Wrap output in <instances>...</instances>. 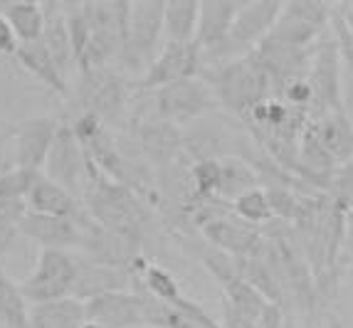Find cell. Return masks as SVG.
Segmentation results:
<instances>
[{
  "instance_id": "cell-26",
  "label": "cell",
  "mask_w": 353,
  "mask_h": 328,
  "mask_svg": "<svg viewBox=\"0 0 353 328\" xmlns=\"http://www.w3.org/2000/svg\"><path fill=\"white\" fill-rule=\"evenodd\" d=\"M230 207H232V212L240 217L242 223L252 225V227H265L267 223L274 220V212H272L270 200H267V193L262 190V185L242 193L240 198L230 203Z\"/></svg>"
},
{
  "instance_id": "cell-24",
  "label": "cell",
  "mask_w": 353,
  "mask_h": 328,
  "mask_svg": "<svg viewBox=\"0 0 353 328\" xmlns=\"http://www.w3.org/2000/svg\"><path fill=\"white\" fill-rule=\"evenodd\" d=\"M0 323L6 328H30V304L20 284L8 276L0 264Z\"/></svg>"
},
{
  "instance_id": "cell-32",
  "label": "cell",
  "mask_w": 353,
  "mask_h": 328,
  "mask_svg": "<svg viewBox=\"0 0 353 328\" xmlns=\"http://www.w3.org/2000/svg\"><path fill=\"white\" fill-rule=\"evenodd\" d=\"M326 328H353V326H348L346 321H341V318H326Z\"/></svg>"
},
{
  "instance_id": "cell-33",
  "label": "cell",
  "mask_w": 353,
  "mask_h": 328,
  "mask_svg": "<svg viewBox=\"0 0 353 328\" xmlns=\"http://www.w3.org/2000/svg\"><path fill=\"white\" fill-rule=\"evenodd\" d=\"M82 328H99V326H97V323H92V321H87V323H84Z\"/></svg>"
},
{
  "instance_id": "cell-18",
  "label": "cell",
  "mask_w": 353,
  "mask_h": 328,
  "mask_svg": "<svg viewBox=\"0 0 353 328\" xmlns=\"http://www.w3.org/2000/svg\"><path fill=\"white\" fill-rule=\"evenodd\" d=\"M42 12H45V30H42V45L48 47V52L52 54L54 65L59 67L62 74H70L72 67H77L74 50H72L70 32H67V20H65V8L57 0H45L42 3Z\"/></svg>"
},
{
  "instance_id": "cell-27",
  "label": "cell",
  "mask_w": 353,
  "mask_h": 328,
  "mask_svg": "<svg viewBox=\"0 0 353 328\" xmlns=\"http://www.w3.org/2000/svg\"><path fill=\"white\" fill-rule=\"evenodd\" d=\"M37 176L40 173L18 168V165L0 173V203H23V205H28V195L35 185Z\"/></svg>"
},
{
  "instance_id": "cell-12",
  "label": "cell",
  "mask_w": 353,
  "mask_h": 328,
  "mask_svg": "<svg viewBox=\"0 0 353 328\" xmlns=\"http://www.w3.org/2000/svg\"><path fill=\"white\" fill-rule=\"evenodd\" d=\"M240 6L242 3H237V0H201V18H198L195 45L201 47L203 67L212 65L225 50Z\"/></svg>"
},
{
  "instance_id": "cell-30",
  "label": "cell",
  "mask_w": 353,
  "mask_h": 328,
  "mask_svg": "<svg viewBox=\"0 0 353 328\" xmlns=\"http://www.w3.org/2000/svg\"><path fill=\"white\" fill-rule=\"evenodd\" d=\"M18 47H20V42H18V37H15V32H12L10 23L0 15V54H15Z\"/></svg>"
},
{
  "instance_id": "cell-3",
  "label": "cell",
  "mask_w": 353,
  "mask_h": 328,
  "mask_svg": "<svg viewBox=\"0 0 353 328\" xmlns=\"http://www.w3.org/2000/svg\"><path fill=\"white\" fill-rule=\"evenodd\" d=\"M163 3L165 0H139L131 3L126 42L119 57V72L124 74H146L151 62L159 54L161 37H163ZM139 76V79H141Z\"/></svg>"
},
{
  "instance_id": "cell-35",
  "label": "cell",
  "mask_w": 353,
  "mask_h": 328,
  "mask_svg": "<svg viewBox=\"0 0 353 328\" xmlns=\"http://www.w3.org/2000/svg\"><path fill=\"white\" fill-rule=\"evenodd\" d=\"M0 328H6V326H3V323H0Z\"/></svg>"
},
{
  "instance_id": "cell-7",
  "label": "cell",
  "mask_w": 353,
  "mask_h": 328,
  "mask_svg": "<svg viewBox=\"0 0 353 328\" xmlns=\"http://www.w3.org/2000/svg\"><path fill=\"white\" fill-rule=\"evenodd\" d=\"M198 229H201L203 240L208 245L230 254V257H265V234H262V227H252V225L242 223L230 205L223 207L218 215H212L210 220H205Z\"/></svg>"
},
{
  "instance_id": "cell-22",
  "label": "cell",
  "mask_w": 353,
  "mask_h": 328,
  "mask_svg": "<svg viewBox=\"0 0 353 328\" xmlns=\"http://www.w3.org/2000/svg\"><path fill=\"white\" fill-rule=\"evenodd\" d=\"M201 18V0H165L163 35L168 42H195Z\"/></svg>"
},
{
  "instance_id": "cell-28",
  "label": "cell",
  "mask_w": 353,
  "mask_h": 328,
  "mask_svg": "<svg viewBox=\"0 0 353 328\" xmlns=\"http://www.w3.org/2000/svg\"><path fill=\"white\" fill-rule=\"evenodd\" d=\"M28 212L23 203H0V264L6 262L8 252L20 237V220Z\"/></svg>"
},
{
  "instance_id": "cell-11",
  "label": "cell",
  "mask_w": 353,
  "mask_h": 328,
  "mask_svg": "<svg viewBox=\"0 0 353 328\" xmlns=\"http://www.w3.org/2000/svg\"><path fill=\"white\" fill-rule=\"evenodd\" d=\"M59 126H62V121H59L57 116H52V114L30 116V119H23L20 123H15V129H12L15 165L25 170L42 173Z\"/></svg>"
},
{
  "instance_id": "cell-23",
  "label": "cell",
  "mask_w": 353,
  "mask_h": 328,
  "mask_svg": "<svg viewBox=\"0 0 353 328\" xmlns=\"http://www.w3.org/2000/svg\"><path fill=\"white\" fill-rule=\"evenodd\" d=\"M252 187H259V176L248 161L237 156L220 161V200L223 203H232Z\"/></svg>"
},
{
  "instance_id": "cell-21",
  "label": "cell",
  "mask_w": 353,
  "mask_h": 328,
  "mask_svg": "<svg viewBox=\"0 0 353 328\" xmlns=\"http://www.w3.org/2000/svg\"><path fill=\"white\" fill-rule=\"evenodd\" d=\"M0 15L10 23L18 42H35L45 30V12L37 0H0Z\"/></svg>"
},
{
  "instance_id": "cell-10",
  "label": "cell",
  "mask_w": 353,
  "mask_h": 328,
  "mask_svg": "<svg viewBox=\"0 0 353 328\" xmlns=\"http://www.w3.org/2000/svg\"><path fill=\"white\" fill-rule=\"evenodd\" d=\"M203 72V54L195 42H165L159 50L156 59L146 70V74L136 82L139 92L168 87V84L195 79Z\"/></svg>"
},
{
  "instance_id": "cell-1",
  "label": "cell",
  "mask_w": 353,
  "mask_h": 328,
  "mask_svg": "<svg viewBox=\"0 0 353 328\" xmlns=\"http://www.w3.org/2000/svg\"><path fill=\"white\" fill-rule=\"evenodd\" d=\"M136 96H139V104L134 109L136 121H163L173 123V126H190L218 109L215 94L201 76L153 89V92L136 89Z\"/></svg>"
},
{
  "instance_id": "cell-29",
  "label": "cell",
  "mask_w": 353,
  "mask_h": 328,
  "mask_svg": "<svg viewBox=\"0 0 353 328\" xmlns=\"http://www.w3.org/2000/svg\"><path fill=\"white\" fill-rule=\"evenodd\" d=\"M326 195H331L343 205H353V161L336 165L331 173L329 187H326Z\"/></svg>"
},
{
  "instance_id": "cell-6",
  "label": "cell",
  "mask_w": 353,
  "mask_h": 328,
  "mask_svg": "<svg viewBox=\"0 0 353 328\" xmlns=\"http://www.w3.org/2000/svg\"><path fill=\"white\" fill-rule=\"evenodd\" d=\"M282 0H250V3H242L235 23H232V30H230L228 45H225V50L212 65L230 62V59L245 57V54L252 52L254 47L274 30L279 15H282Z\"/></svg>"
},
{
  "instance_id": "cell-16",
  "label": "cell",
  "mask_w": 353,
  "mask_h": 328,
  "mask_svg": "<svg viewBox=\"0 0 353 328\" xmlns=\"http://www.w3.org/2000/svg\"><path fill=\"white\" fill-rule=\"evenodd\" d=\"M79 257L77 264V281H74V299L79 301H92L101 294H112V291H126L134 284V276L129 269H117V267H106V264L92 262V259Z\"/></svg>"
},
{
  "instance_id": "cell-4",
  "label": "cell",
  "mask_w": 353,
  "mask_h": 328,
  "mask_svg": "<svg viewBox=\"0 0 353 328\" xmlns=\"http://www.w3.org/2000/svg\"><path fill=\"white\" fill-rule=\"evenodd\" d=\"M136 87L114 67L106 70L79 72V84H77V101H79V114L89 112L99 116L109 126L119 114L124 112L131 101V94Z\"/></svg>"
},
{
  "instance_id": "cell-5",
  "label": "cell",
  "mask_w": 353,
  "mask_h": 328,
  "mask_svg": "<svg viewBox=\"0 0 353 328\" xmlns=\"http://www.w3.org/2000/svg\"><path fill=\"white\" fill-rule=\"evenodd\" d=\"M79 257L67 249H40L35 269L20 281V291L28 304L65 299L74 294Z\"/></svg>"
},
{
  "instance_id": "cell-14",
  "label": "cell",
  "mask_w": 353,
  "mask_h": 328,
  "mask_svg": "<svg viewBox=\"0 0 353 328\" xmlns=\"http://www.w3.org/2000/svg\"><path fill=\"white\" fill-rule=\"evenodd\" d=\"M87 321L97 323L99 328H136L143 323L141 296L134 289L126 291L101 294L97 299L87 301Z\"/></svg>"
},
{
  "instance_id": "cell-20",
  "label": "cell",
  "mask_w": 353,
  "mask_h": 328,
  "mask_svg": "<svg viewBox=\"0 0 353 328\" xmlns=\"http://www.w3.org/2000/svg\"><path fill=\"white\" fill-rule=\"evenodd\" d=\"M84 323L87 306L74 296L30 306V328H82Z\"/></svg>"
},
{
  "instance_id": "cell-25",
  "label": "cell",
  "mask_w": 353,
  "mask_h": 328,
  "mask_svg": "<svg viewBox=\"0 0 353 328\" xmlns=\"http://www.w3.org/2000/svg\"><path fill=\"white\" fill-rule=\"evenodd\" d=\"M237 262V271L254 291H259L267 301L272 304H282L284 306V296H282V287H279L277 276L272 271L270 262L265 257H248V259H235Z\"/></svg>"
},
{
  "instance_id": "cell-9",
  "label": "cell",
  "mask_w": 353,
  "mask_h": 328,
  "mask_svg": "<svg viewBox=\"0 0 353 328\" xmlns=\"http://www.w3.org/2000/svg\"><path fill=\"white\" fill-rule=\"evenodd\" d=\"M42 176H48L50 181L70 190L77 198L84 195L89 161L82 143L77 141L74 131H72L70 121H62V126H59L52 148H50V156L45 161V168H42Z\"/></svg>"
},
{
  "instance_id": "cell-15",
  "label": "cell",
  "mask_w": 353,
  "mask_h": 328,
  "mask_svg": "<svg viewBox=\"0 0 353 328\" xmlns=\"http://www.w3.org/2000/svg\"><path fill=\"white\" fill-rule=\"evenodd\" d=\"M28 210L40 212V215H52V217H67L79 225H87L92 220L87 205L82 198L72 195L62 185L52 183L48 176H37L35 185L28 195Z\"/></svg>"
},
{
  "instance_id": "cell-34",
  "label": "cell",
  "mask_w": 353,
  "mask_h": 328,
  "mask_svg": "<svg viewBox=\"0 0 353 328\" xmlns=\"http://www.w3.org/2000/svg\"><path fill=\"white\" fill-rule=\"evenodd\" d=\"M136 328H151V326H136Z\"/></svg>"
},
{
  "instance_id": "cell-2",
  "label": "cell",
  "mask_w": 353,
  "mask_h": 328,
  "mask_svg": "<svg viewBox=\"0 0 353 328\" xmlns=\"http://www.w3.org/2000/svg\"><path fill=\"white\" fill-rule=\"evenodd\" d=\"M201 79H205L208 87L212 89L218 106H225L240 121L252 112L259 101L274 96L265 72L259 70L252 54L230 59V62H220V65L203 67Z\"/></svg>"
},
{
  "instance_id": "cell-31",
  "label": "cell",
  "mask_w": 353,
  "mask_h": 328,
  "mask_svg": "<svg viewBox=\"0 0 353 328\" xmlns=\"http://www.w3.org/2000/svg\"><path fill=\"white\" fill-rule=\"evenodd\" d=\"M343 249L353 259V205H348L346 210V232H343Z\"/></svg>"
},
{
  "instance_id": "cell-8",
  "label": "cell",
  "mask_w": 353,
  "mask_h": 328,
  "mask_svg": "<svg viewBox=\"0 0 353 328\" xmlns=\"http://www.w3.org/2000/svg\"><path fill=\"white\" fill-rule=\"evenodd\" d=\"M306 82L314 92V116L326 112H341L343 109V82H341V59L336 40L324 35L314 50L312 67L306 74Z\"/></svg>"
},
{
  "instance_id": "cell-19",
  "label": "cell",
  "mask_w": 353,
  "mask_h": 328,
  "mask_svg": "<svg viewBox=\"0 0 353 328\" xmlns=\"http://www.w3.org/2000/svg\"><path fill=\"white\" fill-rule=\"evenodd\" d=\"M18 62L23 65V70L28 74H32L42 87H48L50 92L59 94V96H70V84L67 76L59 72V67L54 65L52 54L48 52V47L42 45V40L35 42H23L15 52Z\"/></svg>"
},
{
  "instance_id": "cell-13",
  "label": "cell",
  "mask_w": 353,
  "mask_h": 328,
  "mask_svg": "<svg viewBox=\"0 0 353 328\" xmlns=\"http://www.w3.org/2000/svg\"><path fill=\"white\" fill-rule=\"evenodd\" d=\"M82 227L84 225L67 220V217L40 215L28 210L20 220V234L40 245L42 249H79L82 245Z\"/></svg>"
},
{
  "instance_id": "cell-17",
  "label": "cell",
  "mask_w": 353,
  "mask_h": 328,
  "mask_svg": "<svg viewBox=\"0 0 353 328\" xmlns=\"http://www.w3.org/2000/svg\"><path fill=\"white\" fill-rule=\"evenodd\" d=\"M309 129L336 165L353 161V121L343 109L309 119Z\"/></svg>"
}]
</instances>
